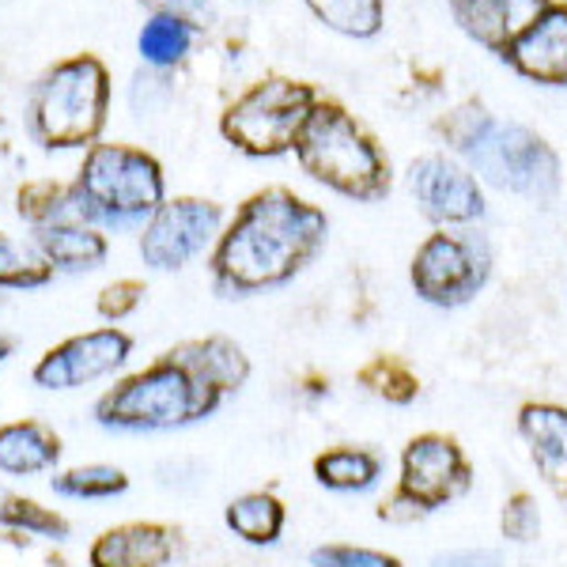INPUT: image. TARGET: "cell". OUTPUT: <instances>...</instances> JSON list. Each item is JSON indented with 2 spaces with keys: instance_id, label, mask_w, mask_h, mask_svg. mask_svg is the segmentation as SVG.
Instances as JSON below:
<instances>
[{
  "instance_id": "6da1fadb",
  "label": "cell",
  "mask_w": 567,
  "mask_h": 567,
  "mask_svg": "<svg viewBox=\"0 0 567 567\" xmlns=\"http://www.w3.org/2000/svg\"><path fill=\"white\" fill-rule=\"evenodd\" d=\"M329 219L318 205L284 186H265L239 205L213 246L208 272L224 299L284 288L322 254Z\"/></svg>"
},
{
  "instance_id": "7a4b0ae2",
  "label": "cell",
  "mask_w": 567,
  "mask_h": 567,
  "mask_svg": "<svg viewBox=\"0 0 567 567\" xmlns=\"http://www.w3.org/2000/svg\"><path fill=\"white\" fill-rule=\"evenodd\" d=\"M76 219L99 231H136L167 200L155 155L133 144H91L72 178Z\"/></svg>"
},
{
  "instance_id": "3957f363",
  "label": "cell",
  "mask_w": 567,
  "mask_h": 567,
  "mask_svg": "<svg viewBox=\"0 0 567 567\" xmlns=\"http://www.w3.org/2000/svg\"><path fill=\"white\" fill-rule=\"evenodd\" d=\"M224 401L208 379L163 352L152 368L122 379L95 401V420L114 432H175L213 416Z\"/></svg>"
},
{
  "instance_id": "277c9868",
  "label": "cell",
  "mask_w": 567,
  "mask_h": 567,
  "mask_svg": "<svg viewBox=\"0 0 567 567\" xmlns=\"http://www.w3.org/2000/svg\"><path fill=\"white\" fill-rule=\"evenodd\" d=\"M296 159L307 178L349 200H382L390 194L393 175L379 141L333 99H318L296 141Z\"/></svg>"
},
{
  "instance_id": "5b68a950",
  "label": "cell",
  "mask_w": 567,
  "mask_h": 567,
  "mask_svg": "<svg viewBox=\"0 0 567 567\" xmlns=\"http://www.w3.org/2000/svg\"><path fill=\"white\" fill-rule=\"evenodd\" d=\"M110 72L95 53H76L50 65L27 99V122L42 148H91L106 130Z\"/></svg>"
},
{
  "instance_id": "8992f818",
  "label": "cell",
  "mask_w": 567,
  "mask_h": 567,
  "mask_svg": "<svg viewBox=\"0 0 567 567\" xmlns=\"http://www.w3.org/2000/svg\"><path fill=\"white\" fill-rule=\"evenodd\" d=\"M318 87L291 76H261L243 95H235L219 114V133L235 152L254 159H277L296 152L307 117L318 106Z\"/></svg>"
},
{
  "instance_id": "52a82bcc",
  "label": "cell",
  "mask_w": 567,
  "mask_h": 567,
  "mask_svg": "<svg viewBox=\"0 0 567 567\" xmlns=\"http://www.w3.org/2000/svg\"><path fill=\"white\" fill-rule=\"evenodd\" d=\"M492 277V246L477 227H439L413 254V291L432 307H462Z\"/></svg>"
},
{
  "instance_id": "ba28073f",
  "label": "cell",
  "mask_w": 567,
  "mask_h": 567,
  "mask_svg": "<svg viewBox=\"0 0 567 567\" xmlns=\"http://www.w3.org/2000/svg\"><path fill=\"white\" fill-rule=\"evenodd\" d=\"M465 159L492 186L537 200V205H553L560 194V155L548 148L545 136H537L526 125L492 122V130L473 144Z\"/></svg>"
},
{
  "instance_id": "9c48e42d",
  "label": "cell",
  "mask_w": 567,
  "mask_h": 567,
  "mask_svg": "<svg viewBox=\"0 0 567 567\" xmlns=\"http://www.w3.org/2000/svg\"><path fill=\"white\" fill-rule=\"evenodd\" d=\"M224 235V208L208 197H171L141 227V258L155 272H175L216 246Z\"/></svg>"
},
{
  "instance_id": "30bf717a",
  "label": "cell",
  "mask_w": 567,
  "mask_h": 567,
  "mask_svg": "<svg viewBox=\"0 0 567 567\" xmlns=\"http://www.w3.org/2000/svg\"><path fill=\"white\" fill-rule=\"evenodd\" d=\"M470 488L473 465L458 446V439L443 432H424L409 439V446L401 451V477L393 496L416 507L420 515H432L451 499L465 496Z\"/></svg>"
},
{
  "instance_id": "8fae6325",
  "label": "cell",
  "mask_w": 567,
  "mask_h": 567,
  "mask_svg": "<svg viewBox=\"0 0 567 567\" xmlns=\"http://www.w3.org/2000/svg\"><path fill=\"white\" fill-rule=\"evenodd\" d=\"M133 337L122 329H91V333H76L69 341H61L58 349H50L34 363L31 379L42 390H76L87 382H99L106 374H114L130 360Z\"/></svg>"
},
{
  "instance_id": "7c38bea8",
  "label": "cell",
  "mask_w": 567,
  "mask_h": 567,
  "mask_svg": "<svg viewBox=\"0 0 567 567\" xmlns=\"http://www.w3.org/2000/svg\"><path fill=\"white\" fill-rule=\"evenodd\" d=\"M409 189L420 213L443 227H473L488 208L477 175L446 155H420L409 163Z\"/></svg>"
},
{
  "instance_id": "4fadbf2b",
  "label": "cell",
  "mask_w": 567,
  "mask_h": 567,
  "mask_svg": "<svg viewBox=\"0 0 567 567\" xmlns=\"http://www.w3.org/2000/svg\"><path fill=\"white\" fill-rule=\"evenodd\" d=\"M518 76L545 87H567V4H548L503 53Z\"/></svg>"
},
{
  "instance_id": "5bb4252c",
  "label": "cell",
  "mask_w": 567,
  "mask_h": 567,
  "mask_svg": "<svg viewBox=\"0 0 567 567\" xmlns=\"http://www.w3.org/2000/svg\"><path fill=\"white\" fill-rule=\"evenodd\" d=\"M553 0H446L454 23L488 53H507L511 42L526 31Z\"/></svg>"
},
{
  "instance_id": "9a60e30c",
  "label": "cell",
  "mask_w": 567,
  "mask_h": 567,
  "mask_svg": "<svg viewBox=\"0 0 567 567\" xmlns=\"http://www.w3.org/2000/svg\"><path fill=\"white\" fill-rule=\"evenodd\" d=\"M178 534L163 523H125L95 537L87 553L91 567H167Z\"/></svg>"
},
{
  "instance_id": "2e32d148",
  "label": "cell",
  "mask_w": 567,
  "mask_h": 567,
  "mask_svg": "<svg viewBox=\"0 0 567 567\" xmlns=\"http://www.w3.org/2000/svg\"><path fill=\"white\" fill-rule=\"evenodd\" d=\"M518 432L548 488L567 499V409L553 401H529L518 409Z\"/></svg>"
},
{
  "instance_id": "e0dca14e",
  "label": "cell",
  "mask_w": 567,
  "mask_h": 567,
  "mask_svg": "<svg viewBox=\"0 0 567 567\" xmlns=\"http://www.w3.org/2000/svg\"><path fill=\"white\" fill-rule=\"evenodd\" d=\"M31 246L39 250V258L50 265L53 272H95L103 269L110 243L99 227H87L80 219L69 224H50V227H34Z\"/></svg>"
},
{
  "instance_id": "ac0fdd59",
  "label": "cell",
  "mask_w": 567,
  "mask_h": 567,
  "mask_svg": "<svg viewBox=\"0 0 567 567\" xmlns=\"http://www.w3.org/2000/svg\"><path fill=\"white\" fill-rule=\"evenodd\" d=\"M61 458V439L53 427L39 420H16L0 427V473L12 477H34L53 470Z\"/></svg>"
},
{
  "instance_id": "d6986e66",
  "label": "cell",
  "mask_w": 567,
  "mask_h": 567,
  "mask_svg": "<svg viewBox=\"0 0 567 567\" xmlns=\"http://www.w3.org/2000/svg\"><path fill=\"white\" fill-rule=\"evenodd\" d=\"M171 355L186 363V368H194L200 379H208L216 390H224V398L243 390L246 379H250V360H246V352L235 341H227V337H205V341L175 344Z\"/></svg>"
},
{
  "instance_id": "ffe728a7",
  "label": "cell",
  "mask_w": 567,
  "mask_h": 567,
  "mask_svg": "<svg viewBox=\"0 0 567 567\" xmlns=\"http://www.w3.org/2000/svg\"><path fill=\"white\" fill-rule=\"evenodd\" d=\"M200 34V23L194 20H178V16H152L148 23L141 27V39H136V50L148 61L155 72L178 69L182 61L189 58Z\"/></svg>"
},
{
  "instance_id": "44dd1931",
  "label": "cell",
  "mask_w": 567,
  "mask_h": 567,
  "mask_svg": "<svg viewBox=\"0 0 567 567\" xmlns=\"http://www.w3.org/2000/svg\"><path fill=\"white\" fill-rule=\"evenodd\" d=\"M315 477L333 492H368L382 477V458L363 446H333L315 458Z\"/></svg>"
},
{
  "instance_id": "7402d4cb",
  "label": "cell",
  "mask_w": 567,
  "mask_h": 567,
  "mask_svg": "<svg viewBox=\"0 0 567 567\" xmlns=\"http://www.w3.org/2000/svg\"><path fill=\"white\" fill-rule=\"evenodd\" d=\"M227 526L250 545H272L284 534V503L272 492H246L227 503Z\"/></svg>"
},
{
  "instance_id": "603a6c76",
  "label": "cell",
  "mask_w": 567,
  "mask_h": 567,
  "mask_svg": "<svg viewBox=\"0 0 567 567\" xmlns=\"http://www.w3.org/2000/svg\"><path fill=\"white\" fill-rule=\"evenodd\" d=\"M16 213L34 227H50V224H69L76 219V200H72V182L58 178H39V182H23L20 194H16Z\"/></svg>"
},
{
  "instance_id": "cb8c5ba5",
  "label": "cell",
  "mask_w": 567,
  "mask_h": 567,
  "mask_svg": "<svg viewBox=\"0 0 567 567\" xmlns=\"http://www.w3.org/2000/svg\"><path fill=\"white\" fill-rule=\"evenodd\" d=\"M303 4L344 39H374L386 23L382 0H303Z\"/></svg>"
},
{
  "instance_id": "d4e9b609",
  "label": "cell",
  "mask_w": 567,
  "mask_h": 567,
  "mask_svg": "<svg viewBox=\"0 0 567 567\" xmlns=\"http://www.w3.org/2000/svg\"><path fill=\"white\" fill-rule=\"evenodd\" d=\"M355 382L368 393H374V398L390 401V405H413L420 398L416 371L405 360H398V355H374V360H368L355 371Z\"/></svg>"
},
{
  "instance_id": "484cf974",
  "label": "cell",
  "mask_w": 567,
  "mask_h": 567,
  "mask_svg": "<svg viewBox=\"0 0 567 567\" xmlns=\"http://www.w3.org/2000/svg\"><path fill=\"white\" fill-rule=\"evenodd\" d=\"M50 484L58 496L69 499H110L130 488V477L114 465H76V470L58 473Z\"/></svg>"
},
{
  "instance_id": "4316f807",
  "label": "cell",
  "mask_w": 567,
  "mask_h": 567,
  "mask_svg": "<svg viewBox=\"0 0 567 567\" xmlns=\"http://www.w3.org/2000/svg\"><path fill=\"white\" fill-rule=\"evenodd\" d=\"M50 277L53 269L39 258L34 246H23L0 231V288H42V284H50Z\"/></svg>"
},
{
  "instance_id": "83f0119b",
  "label": "cell",
  "mask_w": 567,
  "mask_h": 567,
  "mask_svg": "<svg viewBox=\"0 0 567 567\" xmlns=\"http://www.w3.org/2000/svg\"><path fill=\"white\" fill-rule=\"evenodd\" d=\"M0 526L23 529V534H39V537H53V542H65L69 537V523L58 515L53 507H42L34 499L23 496H0Z\"/></svg>"
},
{
  "instance_id": "f1b7e54d",
  "label": "cell",
  "mask_w": 567,
  "mask_h": 567,
  "mask_svg": "<svg viewBox=\"0 0 567 567\" xmlns=\"http://www.w3.org/2000/svg\"><path fill=\"white\" fill-rule=\"evenodd\" d=\"M492 122H496V117L488 114V106L477 103V99H470V103L454 106L451 114L439 122V133H443V141L451 144L454 152L470 155L473 144H477L481 136L492 130Z\"/></svg>"
},
{
  "instance_id": "f546056e",
  "label": "cell",
  "mask_w": 567,
  "mask_h": 567,
  "mask_svg": "<svg viewBox=\"0 0 567 567\" xmlns=\"http://www.w3.org/2000/svg\"><path fill=\"white\" fill-rule=\"evenodd\" d=\"M499 529H503V537L515 545L534 542V537L542 534V511H537V499L529 496V492H515V496L503 503Z\"/></svg>"
},
{
  "instance_id": "4dcf8cb0",
  "label": "cell",
  "mask_w": 567,
  "mask_h": 567,
  "mask_svg": "<svg viewBox=\"0 0 567 567\" xmlns=\"http://www.w3.org/2000/svg\"><path fill=\"white\" fill-rule=\"evenodd\" d=\"M315 567H401L398 556L390 553H374V548L360 545H322L310 553Z\"/></svg>"
},
{
  "instance_id": "1f68e13d",
  "label": "cell",
  "mask_w": 567,
  "mask_h": 567,
  "mask_svg": "<svg viewBox=\"0 0 567 567\" xmlns=\"http://www.w3.org/2000/svg\"><path fill=\"white\" fill-rule=\"evenodd\" d=\"M141 303H144V284L125 277V280L106 284V288L99 291L95 310L106 318V322H122V318H130Z\"/></svg>"
},
{
  "instance_id": "d6a6232c",
  "label": "cell",
  "mask_w": 567,
  "mask_h": 567,
  "mask_svg": "<svg viewBox=\"0 0 567 567\" xmlns=\"http://www.w3.org/2000/svg\"><path fill=\"white\" fill-rule=\"evenodd\" d=\"M499 553L492 548H458V553H443L435 556L432 567H499Z\"/></svg>"
},
{
  "instance_id": "836d02e7",
  "label": "cell",
  "mask_w": 567,
  "mask_h": 567,
  "mask_svg": "<svg viewBox=\"0 0 567 567\" xmlns=\"http://www.w3.org/2000/svg\"><path fill=\"white\" fill-rule=\"evenodd\" d=\"M152 16H178V20H200L208 16V0H141Z\"/></svg>"
},
{
  "instance_id": "e575fe53",
  "label": "cell",
  "mask_w": 567,
  "mask_h": 567,
  "mask_svg": "<svg viewBox=\"0 0 567 567\" xmlns=\"http://www.w3.org/2000/svg\"><path fill=\"white\" fill-rule=\"evenodd\" d=\"M8 355H12V341H8V337H0V363H4Z\"/></svg>"
}]
</instances>
